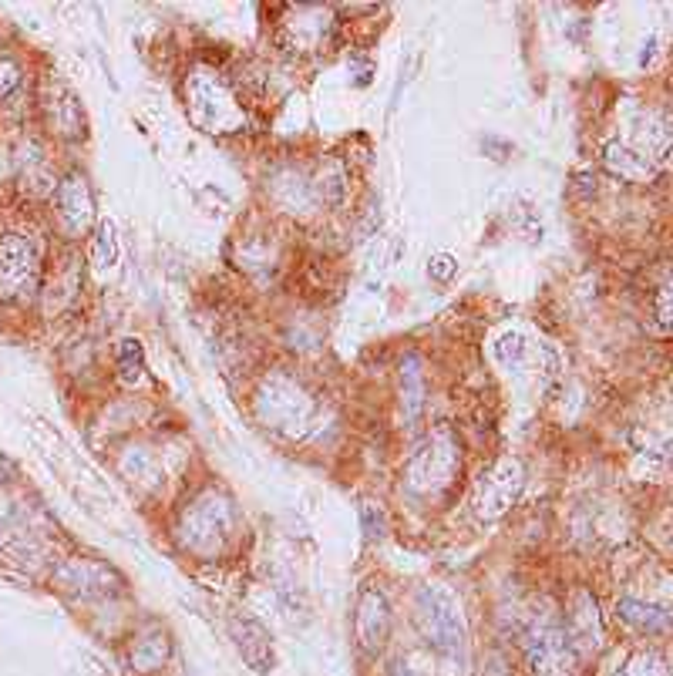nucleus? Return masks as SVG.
<instances>
[{
  "mask_svg": "<svg viewBox=\"0 0 673 676\" xmlns=\"http://www.w3.org/2000/svg\"><path fill=\"white\" fill-rule=\"evenodd\" d=\"M21 85V64L11 58H0V101Z\"/></svg>",
  "mask_w": 673,
  "mask_h": 676,
  "instance_id": "nucleus-26",
  "label": "nucleus"
},
{
  "mask_svg": "<svg viewBox=\"0 0 673 676\" xmlns=\"http://www.w3.org/2000/svg\"><path fill=\"white\" fill-rule=\"evenodd\" d=\"M256 414L283 438H310L320 428V401L290 374H270L256 391Z\"/></svg>",
  "mask_w": 673,
  "mask_h": 676,
  "instance_id": "nucleus-1",
  "label": "nucleus"
},
{
  "mask_svg": "<svg viewBox=\"0 0 673 676\" xmlns=\"http://www.w3.org/2000/svg\"><path fill=\"white\" fill-rule=\"evenodd\" d=\"M657 320L663 323V327L673 330V276L660 286V293H657Z\"/></svg>",
  "mask_w": 673,
  "mask_h": 676,
  "instance_id": "nucleus-27",
  "label": "nucleus"
},
{
  "mask_svg": "<svg viewBox=\"0 0 673 676\" xmlns=\"http://www.w3.org/2000/svg\"><path fill=\"white\" fill-rule=\"evenodd\" d=\"M566 636L573 643V653H596L599 643H603V619H599L596 599L589 592H576Z\"/></svg>",
  "mask_w": 673,
  "mask_h": 676,
  "instance_id": "nucleus-12",
  "label": "nucleus"
},
{
  "mask_svg": "<svg viewBox=\"0 0 673 676\" xmlns=\"http://www.w3.org/2000/svg\"><path fill=\"white\" fill-rule=\"evenodd\" d=\"M44 111H48V122L58 135H64V138L85 135V115H81V105L64 85L48 88V95H44Z\"/></svg>",
  "mask_w": 673,
  "mask_h": 676,
  "instance_id": "nucleus-15",
  "label": "nucleus"
},
{
  "mask_svg": "<svg viewBox=\"0 0 673 676\" xmlns=\"http://www.w3.org/2000/svg\"><path fill=\"white\" fill-rule=\"evenodd\" d=\"M54 582L71 592V596H105V592H118L122 579L115 576L108 566H98V562H85V559H71L58 569Z\"/></svg>",
  "mask_w": 673,
  "mask_h": 676,
  "instance_id": "nucleus-11",
  "label": "nucleus"
},
{
  "mask_svg": "<svg viewBox=\"0 0 673 676\" xmlns=\"http://www.w3.org/2000/svg\"><path fill=\"white\" fill-rule=\"evenodd\" d=\"M458 475H462V441L448 424H438L424 434L418 448L411 451L408 465H404V485L411 495L421 498L448 492Z\"/></svg>",
  "mask_w": 673,
  "mask_h": 676,
  "instance_id": "nucleus-2",
  "label": "nucleus"
},
{
  "mask_svg": "<svg viewBox=\"0 0 673 676\" xmlns=\"http://www.w3.org/2000/svg\"><path fill=\"white\" fill-rule=\"evenodd\" d=\"M424 643L451 666H465L468 660V626L455 592L445 586H424L418 592V613H414Z\"/></svg>",
  "mask_w": 673,
  "mask_h": 676,
  "instance_id": "nucleus-3",
  "label": "nucleus"
},
{
  "mask_svg": "<svg viewBox=\"0 0 673 676\" xmlns=\"http://www.w3.org/2000/svg\"><path fill=\"white\" fill-rule=\"evenodd\" d=\"M398 387H401V411H404V418L418 421L421 407H424V370H421V360L414 354H408L401 360Z\"/></svg>",
  "mask_w": 673,
  "mask_h": 676,
  "instance_id": "nucleus-18",
  "label": "nucleus"
},
{
  "mask_svg": "<svg viewBox=\"0 0 673 676\" xmlns=\"http://www.w3.org/2000/svg\"><path fill=\"white\" fill-rule=\"evenodd\" d=\"M236 529V508L229 502V495L216 492H199L186 505V512L179 518V542L182 549L199 555V559H216L229 549Z\"/></svg>",
  "mask_w": 673,
  "mask_h": 676,
  "instance_id": "nucleus-4",
  "label": "nucleus"
},
{
  "mask_svg": "<svg viewBox=\"0 0 673 676\" xmlns=\"http://www.w3.org/2000/svg\"><path fill=\"white\" fill-rule=\"evenodd\" d=\"M54 212L58 222L68 236H85L95 222V196H91V185L81 172L64 175L58 185V199H54Z\"/></svg>",
  "mask_w": 673,
  "mask_h": 676,
  "instance_id": "nucleus-9",
  "label": "nucleus"
},
{
  "mask_svg": "<svg viewBox=\"0 0 673 676\" xmlns=\"http://www.w3.org/2000/svg\"><path fill=\"white\" fill-rule=\"evenodd\" d=\"M455 273H458V263H455V256H451V253L431 256V263H428V276H431V280L448 283V280H455Z\"/></svg>",
  "mask_w": 673,
  "mask_h": 676,
  "instance_id": "nucleus-25",
  "label": "nucleus"
},
{
  "mask_svg": "<svg viewBox=\"0 0 673 676\" xmlns=\"http://www.w3.org/2000/svg\"><path fill=\"white\" fill-rule=\"evenodd\" d=\"M616 616H620L626 626L640 629V633H670L673 629V616L667 609L643 603V599H630V596L616 603Z\"/></svg>",
  "mask_w": 673,
  "mask_h": 676,
  "instance_id": "nucleus-17",
  "label": "nucleus"
},
{
  "mask_svg": "<svg viewBox=\"0 0 673 676\" xmlns=\"http://www.w3.org/2000/svg\"><path fill=\"white\" fill-rule=\"evenodd\" d=\"M603 165L606 172L623 182H650L660 172V165L650 162L643 152H636L626 138H613V142L603 145Z\"/></svg>",
  "mask_w": 673,
  "mask_h": 676,
  "instance_id": "nucleus-13",
  "label": "nucleus"
},
{
  "mask_svg": "<svg viewBox=\"0 0 673 676\" xmlns=\"http://www.w3.org/2000/svg\"><path fill=\"white\" fill-rule=\"evenodd\" d=\"M233 640H236L239 656L250 663V670H256V673H270L273 670L270 633H266V629L256 623V619H250V616L233 619Z\"/></svg>",
  "mask_w": 673,
  "mask_h": 676,
  "instance_id": "nucleus-14",
  "label": "nucleus"
},
{
  "mask_svg": "<svg viewBox=\"0 0 673 676\" xmlns=\"http://www.w3.org/2000/svg\"><path fill=\"white\" fill-rule=\"evenodd\" d=\"M186 101H189V115L192 122L206 132H239L246 122L243 108H239L236 95L229 91L223 81L216 78L209 68H196L186 81Z\"/></svg>",
  "mask_w": 673,
  "mask_h": 676,
  "instance_id": "nucleus-5",
  "label": "nucleus"
},
{
  "mask_svg": "<svg viewBox=\"0 0 673 676\" xmlns=\"http://www.w3.org/2000/svg\"><path fill=\"white\" fill-rule=\"evenodd\" d=\"M172 656V640L162 626H145L142 633L132 640V650H128V660L138 673H155L169 663Z\"/></svg>",
  "mask_w": 673,
  "mask_h": 676,
  "instance_id": "nucleus-16",
  "label": "nucleus"
},
{
  "mask_svg": "<svg viewBox=\"0 0 673 676\" xmlns=\"http://www.w3.org/2000/svg\"><path fill=\"white\" fill-rule=\"evenodd\" d=\"M525 488V468L515 458H502L499 465L488 471L482 492H478V518L495 522V518L509 515L512 505L519 502Z\"/></svg>",
  "mask_w": 673,
  "mask_h": 676,
  "instance_id": "nucleus-8",
  "label": "nucleus"
},
{
  "mask_svg": "<svg viewBox=\"0 0 673 676\" xmlns=\"http://www.w3.org/2000/svg\"><path fill=\"white\" fill-rule=\"evenodd\" d=\"M91 259H95V266H115L118 263V236H115L112 219L98 222L95 243H91Z\"/></svg>",
  "mask_w": 673,
  "mask_h": 676,
  "instance_id": "nucleus-21",
  "label": "nucleus"
},
{
  "mask_svg": "<svg viewBox=\"0 0 673 676\" xmlns=\"http://www.w3.org/2000/svg\"><path fill=\"white\" fill-rule=\"evenodd\" d=\"M41 280V253L21 233L0 236V300L17 303L38 290Z\"/></svg>",
  "mask_w": 673,
  "mask_h": 676,
  "instance_id": "nucleus-7",
  "label": "nucleus"
},
{
  "mask_svg": "<svg viewBox=\"0 0 673 676\" xmlns=\"http://www.w3.org/2000/svg\"><path fill=\"white\" fill-rule=\"evenodd\" d=\"M122 468L132 475L135 481H155V465H152V458L145 455V451H138V448H132L128 455L122 458Z\"/></svg>",
  "mask_w": 673,
  "mask_h": 676,
  "instance_id": "nucleus-24",
  "label": "nucleus"
},
{
  "mask_svg": "<svg viewBox=\"0 0 673 676\" xmlns=\"http://www.w3.org/2000/svg\"><path fill=\"white\" fill-rule=\"evenodd\" d=\"M354 633H357V646L367 656H377L384 650L387 636H391V606H387L381 589H364L361 603H357V616H354Z\"/></svg>",
  "mask_w": 673,
  "mask_h": 676,
  "instance_id": "nucleus-10",
  "label": "nucleus"
},
{
  "mask_svg": "<svg viewBox=\"0 0 673 676\" xmlns=\"http://www.w3.org/2000/svg\"><path fill=\"white\" fill-rule=\"evenodd\" d=\"M616 676H673V663L657 650H640L626 656V663L616 670Z\"/></svg>",
  "mask_w": 673,
  "mask_h": 676,
  "instance_id": "nucleus-19",
  "label": "nucleus"
},
{
  "mask_svg": "<svg viewBox=\"0 0 673 676\" xmlns=\"http://www.w3.org/2000/svg\"><path fill=\"white\" fill-rule=\"evenodd\" d=\"M492 354H495V360H499L502 367H522L525 357H529V340H525L522 333H515V330L499 333V337H495V344H492Z\"/></svg>",
  "mask_w": 673,
  "mask_h": 676,
  "instance_id": "nucleus-20",
  "label": "nucleus"
},
{
  "mask_svg": "<svg viewBox=\"0 0 673 676\" xmlns=\"http://www.w3.org/2000/svg\"><path fill=\"white\" fill-rule=\"evenodd\" d=\"M317 189H320V196H324V202L337 206V202L344 199V169H340L337 162H330L324 169V175H320Z\"/></svg>",
  "mask_w": 673,
  "mask_h": 676,
  "instance_id": "nucleus-23",
  "label": "nucleus"
},
{
  "mask_svg": "<svg viewBox=\"0 0 673 676\" xmlns=\"http://www.w3.org/2000/svg\"><path fill=\"white\" fill-rule=\"evenodd\" d=\"M522 646H525V656H529L532 670L539 676H566L573 670V660H576L573 643H569V636H566V626H562L549 609L546 613L525 616Z\"/></svg>",
  "mask_w": 673,
  "mask_h": 676,
  "instance_id": "nucleus-6",
  "label": "nucleus"
},
{
  "mask_svg": "<svg viewBox=\"0 0 673 676\" xmlns=\"http://www.w3.org/2000/svg\"><path fill=\"white\" fill-rule=\"evenodd\" d=\"M398 676H408V673H404V670H398Z\"/></svg>",
  "mask_w": 673,
  "mask_h": 676,
  "instance_id": "nucleus-28",
  "label": "nucleus"
},
{
  "mask_svg": "<svg viewBox=\"0 0 673 676\" xmlns=\"http://www.w3.org/2000/svg\"><path fill=\"white\" fill-rule=\"evenodd\" d=\"M142 370H145V360H142L138 340H122V347H118V374H122V381L135 384L138 377H142Z\"/></svg>",
  "mask_w": 673,
  "mask_h": 676,
  "instance_id": "nucleus-22",
  "label": "nucleus"
}]
</instances>
